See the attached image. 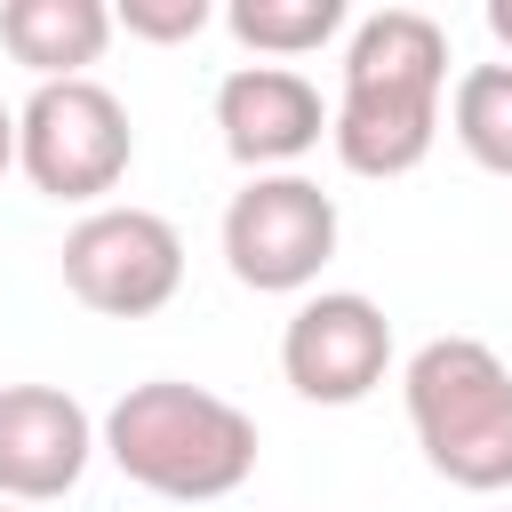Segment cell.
Returning a JSON list of instances; mask_svg holds the SVG:
<instances>
[{
    "instance_id": "cell-16",
    "label": "cell",
    "mask_w": 512,
    "mask_h": 512,
    "mask_svg": "<svg viewBox=\"0 0 512 512\" xmlns=\"http://www.w3.org/2000/svg\"><path fill=\"white\" fill-rule=\"evenodd\" d=\"M0 512H16V504H0Z\"/></svg>"
},
{
    "instance_id": "cell-10",
    "label": "cell",
    "mask_w": 512,
    "mask_h": 512,
    "mask_svg": "<svg viewBox=\"0 0 512 512\" xmlns=\"http://www.w3.org/2000/svg\"><path fill=\"white\" fill-rule=\"evenodd\" d=\"M112 32L120 24L104 0H0V48L32 80H88Z\"/></svg>"
},
{
    "instance_id": "cell-8",
    "label": "cell",
    "mask_w": 512,
    "mask_h": 512,
    "mask_svg": "<svg viewBox=\"0 0 512 512\" xmlns=\"http://www.w3.org/2000/svg\"><path fill=\"white\" fill-rule=\"evenodd\" d=\"M328 104L296 64H232L216 80V136L248 176H288L320 136H328Z\"/></svg>"
},
{
    "instance_id": "cell-3",
    "label": "cell",
    "mask_w": 512,
    "mask_h": 512,
    "mask_svg": "<svg viewBox=\"0 0 512 512\" xmlns=\"http://www.w3.org/2000/svg\"><path fill=\"white\" fill-rule=\"evenodd\" d=\"M408 432L424 464L464 496L512 488V368L480 336H432L400 368Z\"/></svg>"
},
{
    "instance_id": "cell-17",
    "label": "cell",
    "mask_w": 512,
    "mask_h": 512,
    "mask_svg": "<svg viewBox=\"0 0 512 512\" xmlns=\"http://www.w3.org/2000/svg\"><path fill=\"white\" fill-rule=\"evenodd\" d=\"M504 512H512V504H504Z\"/></svg>"
},
{
    "instance_id": "cell-14",
    "label": "cell",
    "mask_w": 512,
    "mask_h": 512,
    "mask_svg": "<svg viewBox=\"0 0 512 512\" xmlns=\"http://www.w3.org/2000/svg\"><path fill=\"white\" fill-rule=\"evenodd\" d=\"M488 32H496V48L512 56V0H488Z\"/></svg>"
},
{
    "instance_id": "cell-12",
    "label": "cell",
    "mask_w": 512,
    "mask_h": 512,
    "mask_svg": "<svg viewBox=\"0 0 512 512\" xmlns=\"http://www.w3.org/2000/svg\"><path fill=\"white\" fill-rule=\"evenodd\" d=\"M448 136L464 144L472 168L512 176V64H472L448 88Z\"/></svg>"
},
{
    "instance_id": "cell-5",
    "label": "cell",
    "mask_w": 512,
    "mask_h": 512,
    "mask_svg": "<svg viewBox=\"0 0 512 512\" xmlns=\"http://www.w3.org/2000/svg\"><path fill=\"white\" fill-rule=\"evenodd\" d=\"M336 200L312 176H248L224 208V264L256 296H304L336 256Z\"/></svg>"
},
{
    "instance_id": "cell-13",
    "label": "cell",
    "mask_w": 512,
    "mask_h": 512,
    "mask_svg": "<svg viewBox=\"0 0 512 512\" xmlns=\"http://www.w3.org/2000/svg\"><path fill=\"white\" fill-rule=\"evenodd\" d=\"M112 24H120L128 40H160V48H176V40H200V32L216 24V8H208V0H120Z\"/></svg>"
},
{
    "instance_id": "cell-11",
    "label": "cell",
    "mask_w": 512,
    "mask_h": 512,
    "mask_svg": "<svg viewBox=\"0 0 512 512\" xmlns=\"http://www.w3.org/2000/svg\"><path fill=\"white\" fill-rule=\"evenodd\" d=\"M224 32L264 64H296L344 32V0H232Z\"/></svg>"
},
{
    "instance_id": "cell-1",
    "label": "cell",
    "mask_w": 512,
    "mask_h": 512,
    "mask_svg": "<svg viewBox=\"0 0 512 512\" xmlns=\"http://www.w3.org/2000/svg\"><path fill=\"white\" fill-rule=\"evenodd\" d=\"M440 104H448V32L424 8H376L344 40V88L328 144L352 176H416L440 144Z\"/></svg>"
},
{
    "instance_id": "cell-2",
    "label": "cell",
    "mask_w": 512,
    "mask_h": 512,
    "mask_svg": "<svg viewBox=\"0 0 512 512\" xmlns=\"http://www.w3.org/2000/svg\"><path fill=\"white\" fill-rule=\"evenodd\" d=\"M96 440L120 464V480H136L144 496H168V504H216V496L248 488V472H256V416L184 376L128 384L104 408Z\"/></svg>"
},
{
    "instance_id": "cell-9",
    "label": "cell",
    "mask_w": 512,
    "mask_h": 512,
    "mask_svg": "<svg viewBox=\"0 0 512 512\" xmlns=\"http://www.w3.org/2000/svg\"><path fill=\"white\" fill-rule=\"evenodd\" d=\"M96 448H104L96 416L64 384H0V496L8 504L72 496Z\"/></svg>"
},
{
    "instance_id": "cell-4",
    "label": "cell",
    "mask_w": 512,
    "mask_h": 512,
    "mask_svg": "<svg viewBox=\"0 0 512 512\" xmlns=\"http://www.w3.org/2000/svg\"><path fill=\"white\" fill-rule=\"evenodd\" d=\"M128 160H136V128L104 80H40L16 104V168L32 176V192L104 208V192H120Z\"/></svg>"
},
{
    "instance_id": "cell-15",
    "label": "cell",
    "mask_w": 512,
    "mask_h": 512,
    "mask_svg": "<svg viewBox=\"0 0 512 512\" xmlns=\"http://www.w3.org/2000/svg\"><path fill=\"white\" fill-rule=\"evenodd\" d=\"M8 168H16V112L0 104V176H8Z\"/></svg>"
},
{
    "instance_id": "cell-6",
    "label": "cell",
    "mask_w": 512,
    "mask_h": 512,
    "mask_svg": "<svg viewBox=\"0 0 512 512\" xmlns=\"http://www.w3.org/2000/svg\"><path fill=\"white\" fill-rule=\"evenodd\" d=\"M64 288L104 320H152L184 288V232L160 208H88L64 232Z\"/></svg>"
},
{
    "instance_id": "cell-7",
    "label": "cell",
    "mask_w": 512,
    "mask_h": 512,
    "mask_svg": "<svg viewBox=\"0 0 512 512\" xmlns=\"http://www.w3.org/2000/svg\"><path fill=\"white\" fill-rule=\"evenodd\" d=\"M392 368V320L360 288H320L280 328V376L312 408H360Z\"/></svg>"
}]
</instances>
